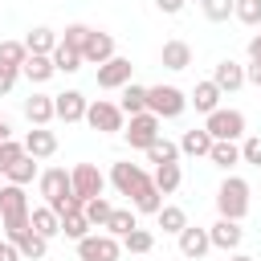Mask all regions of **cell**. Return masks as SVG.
<instances>
[{
  "label": "cell",
  "instance_id": "obj_1",
  "mask_svg": "<svg viewBox=\"0 0 261 261\" xmlns=\"http://www.w3.org/2000/svg\"><path fill=\"white\" fill-rule=\"evenodd\" d=\"M29 196H24V188L20 184H4L0 188V220H4V237L8 241H16L20 232H29L33 224H29Z\"/></svg>",
  "mask_w": 261,
  "mask_h": 261
},
{
  "label": "cell",
  "instance_id": "obj_2",
  "mask_svg": "<svg viewBox=\"0 0 261 261\" xmlns=\"http://www.w3.org/2000/svg\"><path fill=\"white\" fill-rule=\"evenodd\" d=\"M216 208H220V216H228V220H245V212H249V184H245L241 175H228V179L216 188Z\"/></svg>",
  "mask_w": 261,
  "mask_h": 261
},
{
  "label": "cell",
  "instance_id": "obj_3",
  "mask_svg": "<svg viewBox=\"0 0 261 261\" xmlns=\"http://www.w3.org/2000/svg\"><path fill=\"white\" fill-rule=\"evenodd\" d=\"M147 110L159 118H179L188 110V94L179 86H147Z\"/></svg>",
  "mask_w": 261,
  "mask_h": 261
},
{
  "label": "cell",
  "instance_id": "obj_4",
  "mask_svg": "<svg viewBox=\"0 0 261 261\" xmlns=\"http://www.w3.org/2000/svg\"><path fill=\"white\" fill-rule=\"evenodd\" d=\"M77 257L82 261H118L122 257V241L110 232H90L77 241Z\"/></svg>",
  "mask_w": 261,
  "mask_h": 261
},
{
  "label": "cell",
  "instance_id": "obj_5",
  "mask_svg": "<svg viewBox=\"0 0 261 261\" xmlns=\"http://www.w3.org/2000/svg\"><path fill=\"white\" fill-rule=\"evenodd\" d=\"M159 126H163V118H159V114H151V110H143V114H130V126L122 130V139H126L130 147L147 151V147H151V143L163 135Z\"/></svg>",
  "mask_w": 261,
  "mask_h": 261
},
{
  "label": "cell",
  "instance_id": "obj_6",
  "mask_svg": "<svg viewBox=\"0 0 261 261\" xmlns=\"http://www.w3.org/2000/svg\"><path fill=\"white\" fill-rule=\"evenodd\" d=\"M204 130L212 135V139H241L245 135V114L241 110H224V106H216L212 114H208V122H204Z\"/></svg>",
  "mask_w": 261,
  "mask_h": 261
},
{
  "label": "cell",
  "instance_id": "obj_7",
  "mask_svg": "<svg viewBox=\"0 0 261 261\" xmlns=\"http://www.w3.org/2000/svg\"><path fill=\"white\" fill-rule=\"evenodd\" d=\"M122 106L118 102H106V98H98V102H90V110H86V122L94 126V130H102V135H114V130H122Z\"/></svg>",
  "mask_w": 261,
  "mask_h": 261
},
{
  "label": "cell",
  "instance_id": "obj_8",
  "mask_svg": "<svg viewBox=\"0 0 261 261\" xmlns=\"http://www.w3.org/2000/svg\"><path fill=\"white\" fill-rule=\"evenodd\" d=\"M130 61L126 57H110V61H102L98 65V90H122V86H130Z\"/></svg>",
  "mask_w": 261,
  "mask_h": 261
},
{
  "label": "cell",
  "instance_id": "obj_9",
  "mask_svg": "<svg viewBox=\"0 0 261 261\" xmlns=\"http://www.w3.org/2000/svg\"><path fill=\"white\" fill-rule=\"evenodd\" d=\"M69 175H73V196H82V200H94V196H102V188H106V175H102L94 163H77Z\"/></svg>",
  "mask_w": 261,
  "mask_h": 261
},
{
  "label": "cell",
  "instance_id": "obj_10",
  "mask_svg": "<svg viewBox=\"0 0 261 261\" xmlns=\"http://www.w3.org/2000/svg\"><path fill=\"white\" fill-rule=\"evenodd\" d=\"M147 179H151V175H147L139 163H114V167H110V184H114L118 196H135Z\"/></svg>",
  "mask_w": 261,
  "mask_h": 261
},
{
  "label": "cell",
  "instance_id": "obj_11",
  "mask_svg": "<svg viewBox=\"0 0 261 261\" xmlns=\"http://www.w3.org/2000/svg\"><path fill=\"white\" fill-rule=\"evenodd\" d=\"M53 106H57V118H61V122H82L86 110H90V102H86L82 90H61V94H53Z\"/></svg>",
  "mask_w": 261,
  "mask_h": 261
},
{
  "label": "cell",
  "instance_id": "obj_12",
  "mask_svg": "<svg viewBox=\"0 0 261 261\" xmlns=\"http://www.w3.org/2000/svg\"><path fill=\"white\" fill-rule=\"evenodd\" d=\"M208 237H212V249H224V253H232V249L245 241V228H241V220H228V216H220V220L208 228Z\"/></svg>",
  "mask_w": 261,
  "mask_h": 261
},
{
  "label": "cell",
  "instance_id": "obj_13",
  "mask_svg": "<svg viewBox=\"0 0 261 261\" xmlns=\"http://www.w3.org/2000/svg\"><path fill=\"white\" fill-rule=\"evenodd\" d=\"M212 82H216L224 94H237V90L245 86V65H237L232 57H224V61L212 65Z\"/></svg>",
  "mask_w": 261,
  "mask_h": 261
},
{
  "label": "cell",
  "instance_id": "obj_14",
  "mask_svg": "<svg viewBox=\"0 0 261 261\" xmlns=\"http://www.w3.org/2000/svg\"><path fill=\"white\" fill-rule=\"evenodd\" d=\"M208 249H212V237H208V228H196V224H188V228L179 232V253H184L188 261H200Z\"/></svg>",
  "mask_w": 261,
  "mask_h": 261
},
{
  "label": "cell",
  "instance_id": "obj_15",
  "mask_svg": "<svg viewBox=\"0 0 261 261\" xmlns=\"http://www.w3.org/2000/svg\"><path fill=\"white\" fill-rule=\"evenodd\" d=\"M82 57H86V65H102V61H110V57H114V37L102 33V29H94L90 41H86V49H82Z\"/></svg>",
  "mask_w": 261,
  "mask_h": 261
},
{
  "label": "cell",
  "instance_id": "obj_16",
  "mask_svg": "<svg viewBox=\"0 0 261 261\" xmlns=\"http://www.w3.org/2000/svg\"><path fill=\"white\" fill-rule=\"evenodd\" d=\"M159 65L171 69V73L188 69V65H192V45H188V41H163V49H159Z\"/></svg>",
  "mask_w": 261,
  "mask_h": 261
},
{
  "label": "cell",
  "instance_id": "obj_17",
  "mask_svg": "<svg viewBox=\"0 0 261 261\" xmlns=\"http://www.w3.org/2000/svg\"><path fill=\"white\" fill-rule=\"evenodd\" d=\"M24 118H29L33 126H49V122L57 118L53 94H33V98H24Z\"/></svg>",
  "mask_w": 261,
  "mask_h": 261
},
{
  "label": "cell",
  "instance_id": "obj_18",
  "mask_svg": "<svg viewBox=\"0 0 261 261\" xmlns=\"http://www.w3.org/2000/svg\"><path fill=\"white\" fill-rule=\"evenodd\" d=\"M24 151H29L33 159H49V155H57V135H53L49 126H33V130L24 135Z\"/></svg>",
  "mask_w": 261,
  "mask_h": 261
},
{
  "label": "cell",
  "instance_id": "obj_19",
  "mask_svg": "<svg viewBox=\"0 0 261 261\" xmlns=\"http://www.w3.org/2000/svg\"><path fill=\"white\" fill-rule=\"evenodd\" d=\"M20 73L29 77V82H49L53 73H57V65H53V53H29L24 57V65H20Z\"/></svg>",
  "mask_w": 261,
  "mask_h": 261
},
{
  "label": "cell",
  "instance_id": "obj_20",
  "mask_svg": "<svg viewBox=\"0 0 261 261\" xmlns=\"http://www.w3.org/2000/svg\"><path fill=\"white\" fill-rule=\"evenodd\" d=\"M220 98H224V90L208 77V82H196V90H192V98H188V102H192L200 114H212V110L220 106Z\"/></svg>",
  "mask_w": 261,
  "mask_h": 261
},
{
  "label": "cell",
  "instance_id": "obj_21",
  "mask_svg": "<svg viewBox=\"0 0 261 261\" xmlns=\"http://www.w3.org/2000/svg\"><path fill=\"white\" fill-rule=\"evenodd\" d=\"M212 143H216V139H212L204 126H200V130L192 126V130H184V139H179V155H192V159H200V155H208V151H212Z\"/></svg>",
  "mask_w": 261,
  "mask_h": 261
},
{
  "label": "cell",
  "instance_id": "obj_22",
  "mask_svg": "<svg viewBox=\"0 0 261 261\" xmlns=\"http://www.w3.org/2000/svg\"><path fill=\"white\" fill-rule=\"evenodd\" d=\"M29 224H33V228H37L41 237H49V241H53V237L61 232V216H57V212H53L49 204H41V208H33V212H29Z\"/></svg>",
  "mask_w": 261,
  "mask_h": 261
},
{
  "label": "cell",
  "instance_id": "obj_23",
  "mask_svg": "<svg viewBox=\"0 0 261 261\" xmlns=\"http://www.w3.org/2000/svg\"><path fill=\"white\" fill-rule=\"evenodd\" d=\"M12 245L20 249V257H24V261H41V257H45V249H49V237H41L37 228H29V232H20Z\"/></svg>",
  "mask_w": 261,
  "mask_h": 261
},
{
  "label": "cell",
  "instance_id": "obj_24",
  "mask_svg": "<svg viewBox=\"0 0 261 261\" xmlns=\"http://www.w3.org/2000/svg\"><path fill=\"white\" fill-rule=\"evenodd\" d=\"M130 204H135V212H151V216H155V212L163 208V192L155 188V179H147V184L130 196Z\"/></svg>",
  "mask_w": 261,
  "mask_h": 261
},
{
  "label": "cell",
  "instance_id": "obj_25",
  "mask_svg": "<svg viewBox=\"0 0 261 261\" xmlns=\"http://www.w3.org/2000/svg\"><path fill=\"white\" fill-rule=\"evenodd\" d=\"M155 220H159V228L171 232V237H179V232L188 228V212H184L179 204H163V208L155 212Z\"/></svg>",
  "mask_w": 261,
  "mask_h": 261
},
{
  "label": "cell",
  "instance_id": "obj_26",
  "mask_svg": "<svg viewBox=\"0 0 261 261\" xmlns=\"http://www.w3.org/2000/svg\"><path fill=\"white\" fill-rule=\"evenodd\" d=\"M37 175H41V171H37V159H33V155L24 151V155H20V159H16L12 167H8V175H4V179H8V184H20V188H29V184H33Z\"/></svg>",
  "mask_w": 261,
  "mask_h": 261
},
{
  "label": "cell",
  "instance_id": "obj_27",
  "mask_svg": "<svg viewBox=\"0 0 261 261\" xmlns=\"http://www.w3.org/2000/svg\"><path fill=\"white\" fill-rule=\"evenodd\" d=\"M57 33L53 29H45V24H37V29H29V37H24V45H29V53H53L57 49Z\"/></svg>",
  "mask_w": 261,
  "mask_h": 261
},
{
  "label": "cell",
  "instance_id": "obj_28",
  "mask_svg": "<svg viewBox=\"0 0 261 261\" xmlns=\"http://www.w3.org/2000/svg\"><path fill=\"white\" fill-rule=\"evenodd\" d=\"M208 159H212L216 167H224V171H228L232 163H241V147H237L232 139H216V143H212V151H208Z\"/></svg>",
  "mask_w": 261,
  "mask_h": 261
},
{
  "label": "cell",
  "instance_id": "obj_29",
  "mask_svg": "<svg viewBox=\"0 0 261 261\" xmlns=\"http://www.w3.org/2000/svg\"><path fill=\"white\" fill-rule=\"evenodd\" d=\"M151 179H155V188H159L163 196H171V192H175V188L184 184V171H179V163H159Z\"/></svg>",
  "mask_w": 261,
  "mask_h": 261
},
{
  "label": "cell",
  "instance_id": "obj_30",
  "mask_svg": "<svg viewBox=\"0 0 261 261\" xmlns=\"http://www.w3.org/2000/svg\"><path fill=\"white\" fill-rule=\"evenodd\" d=\"M53 65H57V73H77V69L86 65V57H82L77 49H69V45L57 41V49H53Z\"/></svg>",
  "mask_w": 261,
  "mask_h": 261
},
{
  "label": "cell",
  "instance_id": "obj_31",
  "mask_svg": "<svg viewBox=\"0 0 261 261\" xmlns=\"http://www.w3.org/2000/svg\"><path fill=\"white\" fill-rule=\"evenodd\" d=\"M118 106H122L126 118H130V114H143V110H147V86H135V82L122 86V102H118Z\"/></svg>",
  "mask_w": 261,
  "mask_h": 261
},
{
  "label": "cell",
  "instance_id": "obj_32",
  "mask_svg": "<svg viewBox=\"0 0 261 261\" xmlns=\"http://www.w3.org/2000/svg\"><path fill=\"white\" fill-rule=\"evenodd\" d=\"M147 159H151L155 167H159V163H179V143H171V139L159 135V139L147 147Z\"/></svg>",
  "mask_w": 261,
  "mask_h": 261
},
{
  "label": "cell",
  "instance_id": "obj_33",
  "mask_svg": "<svg viewBox=\"0 0 261 261\" xmlns=\"http://www.w3.org/2000/svg\"><path fill=\"white\" fill-rule=\"evenodd\" d=\"M130 228H139V220H135V208H114V212H110V220H106V232L122 241Z\"/></svg>",
  "mask_w": 261,
  "mask_h": 261
},
{
  "label": "cell",
  "instance_id": "obj_34",
  "mask_svg": "<svg viewBox=\"0 0 261 261\" xmlns=\"http://www.w3.org/2000/svg\"><path fill=\"white\" fill-rule=\"evenodd\" d=\"M90 228H94V224H90L86 208H82V212H65V216H61V232H65L69 241H82V237H90Z\"/></svg>",
  "mask_w": 261,
  "mask_h": 261
},
{
  "label": "cell",
  "instance_id": "obj_35",
  "mask_svg": "<svg viewBox=\"0 0 261 261\" xmlns=\"http://www.w3.org/2000/svg\"><path fill=\"white\" fill-rule=\"evenodd\" d=\"M24 57H29V45H24V41H0V65L20 69V65H24Z\"/></svg>",
  "mask_w": 261,
  "mask_h": 261
},
{
  "label": "cell",
  "instance_id": "obj_36",
  "mask_svg": "<svg viewBox=\"0 0 261 261\" xmlns=\"http://www.w3.org/2000/svg\"><path fill=\"white\" fill-rule=\"evenodd\" d=\"M110 212H114V204H110L106 196H94V200H86V216H90V224H98V228H106V220H110Z\"/></svg>",
  "mask_w": 261,
  "mask_h": 261
},
{
  "label": "cell",
  "instance_id": "obj_37",
  "mask_svg": "<svg viewBox=\"0 0 261 261\" xmlns=\"http://www.w3.org/2000/svg\"><path fill=\"white\" fill-rule=\"evenodd\" d=\"M122 249H126V253H151V249H155V237H151L147 228H130V232L122 237Z\"/></svg>",
  "mask_w": 261,
  "mask_h": 261
},
{
  "label": "cell",
  "instance_id": "obj_38",
  "mask_svg": "<svg viewBox=\"0 0 261 261\" xmlns=\"http://www.w3.org/2000/svg\"><path fill=\"white\" fill-rule=\"evenodd\" d=\"M232 16H237L241 24H249V29H261V0H237Z\"/></svg>",
  "mask_w": 261,
  "mask_h": 261
},
{
  "label": "cell",
  "instance_id": "obj_39",
  "mask_svg": "<svg viewBox=\"0 0 261 261\" xmlns=\"http://www.w3.org/2000/svg\"><path fill=\"white\" fill-rule=\"evenodd\" d=\"M90 33H94L90 24H65L61 45H69V49H77V53H82V49H86V41H90Z\"/></svg>",
  "mask_w": 261,
  "mask_h": 261
},
{
  "label": "cell",
  "instance_id": "obj_40",
  "mask_svg": "<svg viewBox=\"0 0 261 261\" xmlns=\"http://www.w3.org/2000/svg\"><path fill=\"white\" fill-rule=\"evenodd\" d=\"M200 4H204V16H208V20H216V24H220V20H228V16H232V8H237V0H200Z\"/></svg>",
  "mask_w": 261,
  "mask_h": 261
},
{
  "label": "cell",
  "instance_id": "obj_41",
  "mask_svg": "<svg viewBox=\"0 0 261 261\" xmlns=\"http://www.w3.org/2000/svg\"><path fill=\"white\" fill-rule=\"evenodd\" d=\"M20 155H24V143H16V139H4V143H0V175H8V167H12Z\"/></svg>",
  "mask_w": 261,
  "mask_h": 261
},
{
  "label": "cell",
  "instance_id": "obj_42",
  "mask_svg": "<svg viewBox=\"0 0 261 261\" xmlns=\"http://www.w3.org/2000/svg\"><path fill=\"white\" fill-rule=\"evenodd\" d=\"M241 163H257L261 167V135H249L241 143Z\"/></svg>",
  "mask_w": 261,
  "mask_h": 261
},
{
  "label": "cell",
  "instance_id": "obj_43",
  "mask_svg": "<svg viewBox=\"0 0 261 261\" xmlns=\"http://www.w3.org/2000/svg\"><path fill=\"white\" fill-rule=\"evenodd\" d=\"M16 77H20V69H12V65H0V98H4V94H12Z\"/></svg>",
  "mask_w": 261,
  "mask_h": 261
},
{
  "label": "cell",
  "instance_id": "obj_44",
  "mask_svg": "<svg viewBox=\"0 0 261 261\" xmlns=\"http://www.w3.org/2000/svg\"><path fill=\"white\" fill-rule=\"evenodd\" d=\"M0 261H24V257H20V249H16V245H12L8 237L0 241Z\"/></svg>",
  "mask_w": 261,
  "mask_h": 261
},
{
  "label": "cell",
  "instance_id": "obj_45",
  "mask_svg": "<svg viewBox=\"0 0 261 261\" xmlns=\"http://www.w3.org/2000/svg\"><path fill=\"white\" fill-rule=\"evenodd\" d=\"M184 4H188V0H155V8H159V12H167V16L184 12Z\"/></svg>",
  "mask_w": 261,
  "mask_h": 261
},
{
  "label": "cell",
  "instance_id": "obj_46",
  "mask_svg": "<svg viewBox=\"0 0 261 261\" xmlns=\"http://www.w3.org/2000/svg\"><path fill=\"white\" fill-rule=\"evenodd\" d=\"M245 82L261 86V61H249V65H245Z\"/></svg>",
  "mask_w": 261,
  "mask_h": 261
},
{
  "label": "cell",
  "instance_id": "obj_47",
  "mask_svg": "<svg viewBox=\"0 0 261 261\" xmlns=\"http://www.w3.org/2000/svg\"><path fill=\"white\" fill-rule=\"evenodd\" d=\"M249 61H261V33L249 37Z\"/></svg>",
  "mask_w": 261,
  "mask_h": 261
},
{
  "label": "cell",
  "instance_id": "obj_48",
  "mask_svg": "<svg viewBox=\"0 0 261 261\" xmlns=\"http://www.w3.org/2000/svg\"><path fill=\"white\" fill-rule=\"evenodd\" d=\"M4 139H12V122L0 114V143H4Z\"/></svg>",
  "mask_w": 261,
  "mask_h": 261
},
{
  "label": "cell",
  "instance_id": "obj_49",
  "mask_svg": "<svg viewBox=\"0 0 261 261\" xmlns=\"http://www.w3.org/2000/svg\"><path fill=\"white\" fill-rule=\"evenodd\" d=\"M228 261H253V257H249V253H232Z\"/></svg>",
  "mask_w": 261,
  "mask_h": 261
}]
</instances>
